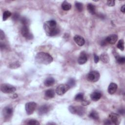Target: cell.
Wrapping results in <instances>:
<instances>
[{"instance_id": "cell-5", "label": "cell", "mask_w": 125, "mask_h": 125, "mask_svg": "<svg viewBox=\"0 0 125 125\" xmlns=\"http://www.w3.org/2000/svg\"><path fill=\"white\" fill-rule=\"evenodd\" d=\"M0 90L4 93H12L16 91V88L10 84L2 83L0 85Z\"/></svg>"}, {"instance_id": "cell-8", "label": "cell", "mask_w": 125, "mask_h": 125, "mask_svg": "<svg viewBox=\"0 0 125 125\" xmlns=\"http://www.w3.org/2000/svg\"><path fill=\"white\" fill-rule=\"evenodd\" d=\"M109 119L111 122L112 124L116 125H119L121 121V118L120 115L115 113H111L109 114Z\"/></svg>"}, {"instance_id": "cell-6", "label": "cell", "mask_w": 125, "mask_h": 125, "mask_svg": "<svg viewBox=\"0 0 125 125\" xmlns=\"http://www.w3.org/2000/svg\"><path fill=\"white\" fill-rule=\"evenodd\" d=\"M70 88V87L67 84H61L57 87L56 92L58 95L61 96L65 93Z\"/></svg>"}, {"instance_id": "cell-15", "label": "cell", "mask_w": 125, "mask_h": 125, "mask_svg": "<svg viewBox=\"0 0 125 125\" xmlns=\"http://www.w3.org/2000/svg\"><path fill=\"white\" fill-rule=\"evenodd\" d=\"M118 86L117 85L114 83H111L108 87V92L110 94H113L115 93L117 89Z\"/></svg>"}, {"instance_id": "cell-29", "label": "cell", "mask_w": 125, "mask_h": 125, "mask_svg": "<svg viewBox=\"0 0 125 125\" xmlns=\"http://www.w3.org/2000/svg\"><path fill=\"white\" fill-rule=\"evenodd\" d=\"M21 22L23 25H27L29 23V20L25 17H22L21 19Z\"/></svg>"}, {"instance_id": "cell-37", "label": "cell", "mask_w": 125, "mask_h": 125, "mask_svg": "<svg viewBox=\"0 0 125 125\" xmlns=\"http://www.w3.org/2000/svg\"><path fill=\"white\" fill-rule=\"evenodd\" d=\"M104 124H105V125H111V124H112L111 122L110 121L109 119H107V120H106L104 121Z\"/></svg>"}, {"instance_id": "cell-1", "label": "cell", "mask_w": 125, "mask_h": 125, "mask_svg": "<svg viewBox=\"0 0 125 125\" xmlns=\"http://www.w3.org/2000/svg\"><path fill=\"white\" fill-rule=\"evenodd\" d=\"M43 28L46 34L48 36H54L59 33V29L57 27V22L52 20L45 21L43 24Z\"/></svg>"}, {"instance_id": "cell-11", "label": "cell", "mask_w": 125, "mask_h": 125, "mask_svg": "<svg viewBox=\"0 0 125 125\" xmlns=\"http://www.w3.org/2000/svg\"><path fill=\"white\" fill-rule=\"evenodd\" d=\"M87 61V57L86 53L83 51L80 53L79 57L78 59V62L80 64H84Z\"/></svg>"}, {"instance_id": "cell-20", "label": "cell", "mask_w": 125, "mask_h": 125, "mask_svg": "<svg viewBox=\"0 0 125 125\" xmlns=\"http://www.w3.org/2000/svg\"><path fill=\"white\" fill-rule=\"evenodd\" d=\"M87 9L88 11L92 15H94L96 13L95 6L92 3H88L87 5Z\"/></svg>"}, {"instance_id": "cell-39", "label": "cell", "mask_w": 125, "mask_h": 125, "mask_svg": "<svg viewBox=\"0 0 125 125\" xmlns=\"http://www.w3.org/2000/svg\"><path fill=\"white\" fill-rule=\"evenodd\" d=\"M119 112L122 115H124L125 113V110L124 109H120L119 110Z\"/></svg>"}, {"instance_id": "cell-2", "label": "cell", "mask_w": 125, "mask_h": 125, "mask_svg": "<svg viewBox=\"0 0 125 125\" xmlns=\"http://www.w3.org/2000/svg\"><path fill=\"white\" fill-rule=\"evenodd\" d=\"M35 61L39 64L47 65L52 62L53 58L49 54L41 52L37 54Z\"/></svg>"}, {"instance_id": "cell-10", "label": "cell", "mask_w": 125, "mask_h": 125, "mask_svg": "<svg viewBox=\"0 0 125 125\" xmlns=\"http://www.w3.org/2000/svg\"><path fill=\"white\" fill-rule=\"evenodd\" d=\"M13 108L11 106H8L4 107L2 110V115L3 116L5 119H8L10 118L13 114Z\"/></svg>"}, {"instance_id": "cell-18", "label": "cell", "mask_w": 125, "mask_h": 125, "mask_svg": "<svg viewBox=\"0 0 125 125\" xmlns=\"http://www.w3.org/2000/svg\"><path fill=\"white\" fill-rule=\"evenodd\" d=\"M55 96V91L52 89L47 90L45 92V97L48 99L53 98Z\"/></svg>"}, {"instance_id": "cell-28", "label": "cell", "mask_w": 125, "mask_h": 125, "mask_svg": "<svg viewBox=\"0 0 125 125\" xmlns=\"http://www.w3.org/2000/svg\"><path fill=\"white\" fill-rule=\"evenodd\" d=\"M67 84L70 87V88L73 87L75 85V80L73 78H70L68 80Z\"/></svg>"}, {"instance_id": "cell-24", "label": "cell", "mask_w": 125, "mask_h": 125, "mask_svg": "<svg viewBox=\"0 0 125 125\" xmlns=\"http://www.w3.org/2000/svg\"><path fill=\"white\" fill-rule=\"evenodd\" d=\"M84 94L83 93H78L75 97V100L78 102H82L84 100L83 99Z\"/></svg>"}, {"instance_id": "cell-38", "label": "cell", "mask_w": 125, "mask_h": 125, "mask_svg": "<svg viewBox=\"0 0 125 125\" xmlns=\"http://www.w3.org/2000/svg\"><path fill=\"white\" fill-rule=\"evenodd\" d=\"M121 12H122L123 13H125V5H123L121 7Z\"/></svg>"}, {"instance_id": "cell-3", "label": "cell", "mask_w": 125, "mask_h": 125, "mask_svg": "<svg viewBox=\"0 0 125 125\" xmlns=\"http://www.w3.org/2000/svg\"><path fill=\"white\" fill-rule=\"evenodd\" d=\"M68 110L72 114H77L80 116H83L85 112V108L80 106H74L72 105H70L68 107Z\"/></svg>"}, {"instance_id": "cell-34", "label": "cell", "mask_w": 125, "mask_h": 125, "mask_svg": "<svg viewBox=\"0 0 125 125\" xmlns=\"http://www.w3.org/2000/svg\"><path fill=\"white\" fill-rule=\"evenodd\" d=\"M81 102H82V105H84V106L87 105H88L90 104V102L88 101H86V100H83Z\"/></svg>"}, {"instance_id": "cell-9", "label": "cell", "mask_w": 125, "mask_h": 125, "mask_svg": "<svg viewBox=\"0 0 125 125\" xmlns=\"http://www.w3.org/2000/svg\"><path fill=\"white\" fill-rule=\"evenodd\" d=\"M21 33L23 37L28 40H31L33 38V35L29 31L28 26L27 25H23L21 29Z\"/></svg>"}, {"instance_id": "cell-33", "label": "cell", "mask_w": 125, "mask_h": 125, "mask_svg": "<svg viewBox=\"0 0 125 125\" xmlns=\"http://www.w3.org/2000/svg\"><path fill=\"white\" fill-rule=\"evenodd\" d=\"M20 15L17 13H15L13 15V19L15 21H17L19 19Z\"/></svg>"}, {"instance_id": "cell-30", "label": "cell", "mask_w": 125, "mask_h": 125, "mask_svg": "<svg viewBox=\"0 0 125 125\" xmlns=\"http://www.w3.org/2000/svg\"><path fill=\"white\" fill-rule=\"evenodd\" d=\"M20 66V64L18 62H14L9 65V67L11 68H17Z\"/></svg>"}, {"instance_id": "cell-12", "label": "cell", "mask_w": 125, "mask_h": 125, "mask_svg": "<svg viewBox=\"0 0 125 125\" xmlns=\"http://www.w3.org/2000/svg\"><path fill=\"white\" fill-rule=\"evenodd\" d=\"M118 38V36L116 34H112L107 37L105 40L107 43L113 44L117 42Z\"/></svg>"}, {"instance_id": "cell-27", "label": "cell", "mask_w": 125, "mask_h": 125, "mask_svg": "<svg viewBox=\"0 0 125 125\" xmlns=\"http://www.w3.org/2000/svg\"><path fill=\"white\" fill-rule=\"evenodd\" d=\"M75 6L77 9L79 11L81 12L83 9V3L80 2H75Z\"/></svg>"}, {"instance_id": "cell-36", "label": "cell", "mask_w": 125, "mask_h": 125, "mask_svg": "<svg viewBox=\"0 0 125 125\" xmlns=\"http://www.w3.org/2000/svg\"><path fill=\"white\" fill-rule=\"evenodd\" d=\"M99 60H100L99 57L95 54V55H94V62H95L96 63H98V62L99 61Z\"/></svg>"}, {"instance_id": "cell-16", "label": "cell", "mask_w": 125, "mask_h": 125, "mask_svg": "<svg viewBox=\"0 0 125 125\" xmlns=\"http://www.w3.org/2000/svg\"><path fill=\"white\" fill-rule=\"evenodd\" d=\"M102 96V94L101 92L98 91H94L90 94V98L91 100L93 101H97L100 99Z\"/></svg>"}, {"instance_id": "cell-19", "label": "cell", "mask_w": 125, "mask_h": 125, "mask_svg": "<svg viewBox=\"0 0 125 125\" xmlns=\"http://www.w3.org/2000/svg\"><path fill=\"white\" fill-rule=\"evenodd\" d=\"M62 9H63L64 11H68L71 8V5L70 3L67 2L66 0H64L63 1V2L62 3L61 5Z\"/></svg>"}, {"instance_id": "cell-17", "label": "cell", "mask_w": 125, "mask_h": 125, "mask_svg": "<svg viewBox=\"0 0 125 125\" xmlns=\"http://www.w3.org/2000/svg\"><path fill=\"white\" fill-rule=\"evenodd\" d=\"M54 83H55V80L54 79V78L52 77H49L46 78L44 82V84L46 86H48V87L52 86V85H53Z\"/></svg>"}, {"instance_id": "cell-32", "label": "cell", "mask_w": 125, "mask_h": 125, "mask_svg": "<svg viewBox=\"0 0 125 125\" xmlns=\"http://www.w3.org/2000/svg\"><path fill=\"white\" fill-rule=\"evenodd\" d=\"M107 5L109 6H113L115 5L114 0H108L107 1Z\"/></svg>"}, {"instance_id": "cell-13", "label": "cell", "mask_w": 125, "mask_h": 125, "mask_svg": "<svg viewBox=\"0 0 125 125\" xmlns=\"http://www.w3.org/2000/svg\"><path fill=\"white\" fill-rule=\"evenodd\" d=\"M50 110V107L49 105H48L47 104L42 105L39 108V110H38L39 114L41 115L45 114L48 113Z\"/></svg>"}, {"instance_id": "cell-40", "label": "cell", "mask_w": 125, "mask_h": 125, "mask_svg": "<svg viewBox=\"0 0 125 125\" xmlns=\"http://www.w3.org/2000/svg\"><path fill=\"white\" fill-rule=\"evenodd\" d=\"M17 97H18V95H17V94H14L13 95V96H12V98L15 99V98H17Z\"/></svg>"}, {"instance_id": "cell-23", "label": "cell", "mask_w": 125, "mask_h": 125, "mask_svg": "<svg viewBox=\"0 0 125 125\" xmlns=\"http://www.w3.org/2000/svg\"><path fill=\"white\" fill-rule=\"evenodd\" d=\"M116 62L121 64H124L125 62V58L124 57H120L118 55H115Z\"/></svg>"}, {"instance_id": "cell-25", "label": "cell", "mask_w": 125, "mask_h": 125, "mask_svg": "<svg viewBox=\"0 0 125 125\" xmlns=\"http://www.w3.org/2000/svg\"><path fill=\"white\" fill-rule=\"evenodd\" d=\"M117 47L121 51L124 50V41L123 40H120L117 44Z\"/></svg>"}, {"instance_id": "cell-7", "label": "cell", "mask_w": 125, "mask_h": 125, "mask_svg": "<svg viewBox=\"0 0 125 125\" xmlns=\"http://www.w3.org/2000/svg\"><path fill=\"white\" fill-rule=\"evenodd\" d=\"M37 107V104L34 102H28L25 104V109L27 115H31L33 113Z\"/></svg>"}, {"instance_id": "cell-31", "label": "cell", "mask_w": 125, "mask_h": 125, "mask_svg": "<svg viewBox=\"0 0 125 125\" xmlns=\"http://www.w3.org/2000/svg\"><path fill=\"white\" fill-rule=\"evenodd\" d=\"M27 124L30 125H39L40 123L37 120L32 119L28 121V122H27Z\"/></svg>"}, {"instance_id": "cell-35", "label": "cell", "mask_w": 125, "mask_h": 125, "mask_svg": "<svg viewBox=\"0 0 125 125\" xmlns=\"http://www.w3.org/2000/svg\"><path fill=\"white\" fill-rule=\"evenodd\" d=\"M0 39L1 40H2L4 39V37H5V35H4V33L3 32V31L2 30H0Z\"/></svg>"}, {"instance_id": "cell-26", "label": "cell", "mask_w": 125, "mask_h": 125, "mask_svg": "<svg viewBox=\"0 0 125 125\" xmlns=\"http://www.w3.org/2000/svg\"><path fill=\"white\" fill-rule=\"evenodd\" d=\"M11 15V13L9 11H5L3 13V17L2 19L3 21H6L7 19L10 17Z\"/></svg>"}, {"instance_id": "cell-22", "label": "cell", "mask_w": 125, "mask_h": 125, "mask_svg": "<svg viewBox=\"0 0 125 125\" xmlns=\"http://www.w3.org/2000/svg\"><path fill=\"white\" fill-rule=\"evenodd\" d=\"M100 59L104 63H108L109 61V58L108 55L106 53H103L101 55Z\"/></svg>"}, {"instance_id": "cell-14", "label": "cell", "mask_w": 125, "mask_h": 125, "mask_svg": "<svg viewBox=\"0 0 125 125\" xmlns=\"http://www.w3.org/2000/svg\"><path fill=\"white\" fill-rule=\"evenodd\" d=\"M73 39L74 41L76 43V44L80 46H82L85 43V41L84 38L80 35H75Z\"/></svg>"}, {"instance_id": "cell-21", "label": "cell", "mask_w": 125, "mask_h": 125, "mask_svg": "<svg viewBox=\"0 0 125 125\" xmlns=\"http://www.w3.org/2000/svg\"><path fill=\"white\" fill-rule=\"evenodd\" d=\"M88 116L89 118H90L93 120H97L99 118V116L98 113L95 110H92L89 113Z\"/></svg>"}, {"instance_id": "cell-4", "label": "cell", "mask_w": 125, "mask_h": 125, "mask_svg": "<svg viewBox=\"0 0 125 125\" xmlns=\"http://www.w3.org/2000/svg\"><path fill=\"white\" fill-rule=\"evenodd\" d=\"M100 77V75L99 72L96 70H93L90 72L87 76V79L88 81L95 83L97 82Z\"/></svg>"}]
</instances>
